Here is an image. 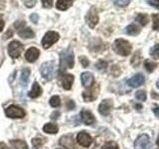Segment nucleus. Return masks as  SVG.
Returning a JSON list of instances; mask_svg holds the SVG:
<instances>
[{"instance_id":"nucleus-1","label":"nucleus","mask_w":159,"mask_h":149,"mask_svg":"<svg viewBox=\"0 0 159 149\" xmlns=\"http://www.w3.org/2000/svg\"><path fill=\"white\" fill-rule=\"evenodd\" d=\"M75 64V57L72 48H68L60 53V73L66 71L68 68H73Z\"/></svg>"},{"instance_id":"nucleus-2","label":"nucleus","mask_w":159,"mask_h":149,"mask_svg":"<svg viewBox=\"0 0 159 149\" xmlns=\"http://www.w3.org/2000/svg\"><path fill=\"white\" fill-rule=\"evenodd\" d=\"M131 45L123 39H116L113 43V50L120 56H128L131 53Z\"/></svg>"},{"instance_id":"nucleus-3","label":"nucleus","mask_w":159,"mask_h":149,"mask_svg":"<svg viewBox=\"0 0 159 149\" xmlns=\"http://www.w3.org/2000/svg\"><path fill=\"white\" fill-rule=\"evenodd\" d=\"M40 73L46 81H51L55 76V64L51 62L42 64L41 68H40Z\"/></svg>"},{"instance_id":"nucleus-4","label":"nucleus","mask_w":159,"mask_h":149,"mask_svg":"<svg viewBox=\"0 0 159 149\" xmlns=\"http://www.w3.org/2000/svg\"><path fill=\"white\" fill-rule=\"evenodd\" d=\"M60 38V35L55 32V31H49L45 34V36L43 37L42 40V46L44 49H48L52 46L53 44L58 42V40Z\"/></svg>"},{"instance_id":"nucleus-5","label":"nucleus","mask_w":159,"mask_h":149,"mask_svg":"<svg viewBox=\"0 0 159 149\" xmlns=\"http://www.w3.org/2000/svg\"><path fill=\"white\" fill-rule=\"evenodd\" d=\"M5 114H6L7 117L10 118H23L26 115V112H25L24 109L19 106H10L5 109Z\"/></svg>"},{"instance_id":"nucleus-6","label":"nucleus","mask_w":159,"mask_h":149,"mask_svg":"<svg viewBox=\"0 0 159 149\" xmlns=\"http://www.w3.org/2000/svg\"><path fill=\"white\" fill-rule=\"evenodd\" d=\"M23 51V45L19 41H12L8 45V54L13 59H17Z\"/></svg>"},{"instance_id":"nucleus-7","label":"nucleus","mask_w":159,"mask_h":149,"mask_svg":"<svg viewBox=\"0 0 159 149\" xmlns=\"http://www.w3.org/2000/svg\"><path fill=\"white\" fill-rule=\"evenodd\" d=\"M151 143H150V138L147 134H142L139 135L135 142H134V148L135 149H150Z\"/></svg>"},{"instance_id":"nucleus-8","label":"nucleus","mask_w":159,"mask_h":149,"mask_svg":"<svg viewBox=\"0 0 159 149\" xmlns=\"http://www.w3.org/2000/svg\"><path fill=\"white\" fill-rule=\"evenodd\" d=\"M86 21H87V24L91 28L96 27V25L98 22V15L97 9L94 7H92L89 9V11L88 12L87 16H86Z\"/></svg>"},{"instance_id":"nucleus-9","label":"nucleus","mask_w":159,"mask_h":149,"mask_svg":"<svg viewBox=\"0 0 159 149\" xmlns=\"http://www.w3.org/2000/svg\"><path fill=\"white\" fill-rule=\"evenodd\" d=\"M77 142L83 147H89L91 144L93 143V138L91 137L89 133L84 132V131H81L78 135H77Z\"/></svg>"},{"instance_id":"nucleus-10","label":"nucleus","mask_w":159,"mask_h":149,"mask_svg":"<svg viewBox=\"0 0 159 149\" xmlns=\"http://www.w3.org/2000/svg\"><path fill=\"white\" fill-rule=\"evenodd\" d=\"M112 107V102L111 99H104L98 106V111L102 115H108Z\"/></svg>"},{"instance_id":"nucleus-11","label":"nucleus","mask_w":159,"mask_h":149,"mask_svg":"<svg viewBox=\"0 0 159 149\" xmlns=\"http://www.w3.org/2000/svg\"><path fill=\"white\" fill-rule=\"evenodd\" d=\"M144 81H145V79H144L143 74H137L135 76H133L131 79H129L127 81V84H128V86H130L131 88H138L144 83Z\"/></svg>"},{"instance_id":"nucleus-12","label":"nucleus","mask_w":159,"mask_h":149,"mask_svg":"<svg viewBox=\"0 0 159 149\" xmlns=\"http://www.w3.org/2000/svg\"><path fill=\"white\" fill-rule=\"evenodd\" d=\"M81 81H82V84H83L84 87L91 88L94 83L93 74L89 72H84L82 74V76H81Z\"/></svg>"},{"instance_id":"nucleus-13","label":"nucleus","mask_w":159,"mask_h":149,"mask_svg":"<svg viewBox=\"0 0 159 149\" xmlns=\"http://www.w3.org/2000/svg\"><path fill=\"white\" fill-rule=\"evenodd\" d=\"M39 55H40L39 50L35 47H32L26 51V54H25V59H26L29 63H33L39 58Z\"/></svg>"},{"instance_id":"nucleus-14","label":"nucleus","mask_w":159,"mask_h":149,"mask_svg":"<svg viewBox=\"0 0 159 149\" xmlns=\"http://www.w3.org/2000/svg\"><path fill=\"white\" fill-rule=\"evenodd\" d=\"M61 82H62V86L65 89H71L73 83H74V76L71 74H65L61 77Z\"/></svg>"},{"instance_id":"nucleus-15","label":"nucleus","mask_w":159,"mask_h":149,"mask_svg":"<svg viewBox=\"0 0 159 149\" xmlns=\"http://www.w3.org/2000/svg\"><path fill=\"white\" fill-rule=\"evenodd\" d=\"M60 144L63 145L64 147L69 148V149H75V141L72 134L70 135H65L61 139H60Z\"/></svg>"},{"instance_id":"nucleus-16","label":"nucleus","mask_w":159,"mask_h":149,"mask_svg":"<svg viewBox=\"0 0 159 149\" xmlns=\"http://www.w3.org/2000/svg\"><path fill=\"white\" fill-rule=\"evenodd\" d=\"M81 118L84 123H86L87 125H91L94 122V116L93 114L87 109H84L81 111Z\"/></svg>"},{"instance_id":"nucleus-17","label":"nucleus","mask_w":159,"mask_h":149,"mask_svg":"<svg viewBox=\"0 0 159 149\" xmlns=\"http://www.w3.org/2000/svg\"><path fill=\"white\" fill-rule=\"evenodd\" d=\"M41 93H42V88H41V87L39 86V84L37 82H35L33 84V86H32V89L28 93V96L31 97V98H36V97L41 96Z\"/></svg>"},{"instance_id":"nucleus-18","label":"nucleus","mask_w":159,"mask_h":149,"mask_svg":"<svg viewBox=\"0 0 159 149\" xmlns=\"http://www.w3.org/2000/svg\"><path fill=\"white\" fill-rule=\"evenodd\" d=\"M72 4H73V0H58L56 3V7L58 10L65 11V10H67L71 7Z\"/></svg>"},{"instance_id":"nucleus-19","label":"nucleus","mask_w":159,"mask_h":149,"mask_svg":"<svg viewBox=\"0 0 159 149\" xmlns=\"http://www.w3.org/2000/svg\"><path fill=\"white\" fill-rule=\"evenodd\" d=\"M30 74H31V71H30V69L25 68V69L22 70V72H21V78H20V83H21V84H22L24 88L26 87L27 84H28Z\"/></svg>"},{"instance_id":"nucleus-20","label":"nucleus","mask_w":159,"mask_h":149,"mask_svg":"<svg viewBox=\"0 0 159 149\" xmlns=\"http://www.w3.org/2000/svg\"><path fill=\"white\" fill-rule=\"evenodd\" d=\"M18 35L20 37H22L24 39H31L35 37V33L31 28H24L21 29V31L18 32Z\"/></svg>"},{"instance_id":"nucleus-21","label":"nucleus","mask_w":159,"mask_h":149,"mask_svg":"<svg viewBox=\"0 0 159 149\" xmlns=\"http://www.w3.org/2000/svg\"><path fill=\"white\" fill-rule=\"evenodd\" d=\"M43 131L48 134H56L59 131V128L55 123H47L43 126Z\"/></svg>"},{"instance_id":"nucleus-22","label":"nucleus","mask_w":159,"mask_h":149,"mask_svg":"<svg viewBox=\"0 0 159 149\" xmlns=\"http://www.w3.org/2000/svg\"><path fill=\"white\" fill-rule=\"evenodd\" d=\"M125 34L127 35H130V36H136L139 33H140V29H139L136 25L131 24V25H128V26L125 28Z\"/></svg>"},{"instance_id":"nucleus-23","label":"nucleus","mask_w":159,"mask_h":149,"mask_svg":"<svg viewBox=\"0 0 159 149\" xmlns=\"http://www.w3.org/2000/svg\"><path fill=\"white\" fill-rule=\"evenodd\" d=\"M10 144L15 148V149H28L27 143L23 140H11Z\"/></svg>"},{"instance_id":"nucleus-24","label":"nucleus","mask_w":159,"mask_h":149,"mask_svg":"<svg viewBox=\"0 0 159 149\" xmlns=\"http://www.w3.org/2000/svg\"><path fill=\"white\" fill-rule=\"evenodd\" d=\"M144 67H145V69L147 70V72L151 73L158 67V64L150 61V60H145V62H144Z\"/></svg>"},{"instance_id":"nucleus-25","label":"nucleus","mask_w":159,"mask_h":149,"mask_svg":"<svg viewBox=\"0 0 159 149\" xmlns=\"http://www.w3.org/2000/svg\"><path fill=\"white\" fill-rule=\"evenodd\" d=\"M136 21L141 25V26H145V25L148 23V16L146 14H142V13H139L136 18H135Z\"/></svg>"},{"instance_id":"nucleus-26","label":"nucleus","mask_w":159,"mask_h":149,"mask_svg":"<svg viewBox=\"0 0 159 149\" xmlns=\"http://www.w3.org/2000/svg\"><path fill=\"white\" fill-rule=\"evenodd\" d=\"M45 143V140L41 137H35L32 139V145L35 149H39L41 148Z\"/></svg>"},{"instance_id":"nucleus-27","label":"nucleus","mask_w":159,"mask_h":149,"mask_svg":"<svg viewBox=\"0 0 159 149\" xmlns=\"http://www.w3.org/2000/svg\"><path fill=\"white\" fill-rule=\"evenodd\" d=\"M50 106L52 107H59L61 106V99L58 96H53L50 98Z\"/></svg>"},{"instance_id":"nucleus-28","label":"nucleus","mask_w":159,"mask_h":149,"mask_svg":"<svg viewBox=\"0 0 159 149\" xmlns=\"http://www.w3.org/2000/svg\"><path fill=\"white\" fill-rule=\"evenodd\" d=\"M150 56L153 59H159V44H155L150 49Z\"/></svg>"},{"instance_id":"nucleus-29","label":"nucleus","mask_w":159,"mask_h":149,"mask_svg":"<svg viewBox=\"0 0 159 149\" xmlns=\"http://www.w3.org/2000/svg\"><path fill=\"white\" fill-rule=\"evenodd\" d=\"M139 64H140V54H139V52H137L131 59V65L133 67H138Z\"/></svg>"},{"instance_id":"nucleus-30","label":"nucleus","mask_w":159,"mask_h":149,"mask_svg":"<svg viewBox=\"0 0 159 149\" xmlns=\"http://www.w3.org/2000/svg\"><path fill=\"white\" fill-rule=\"evenodd\" d=\"M153 20V30L154 31H159V14H154L152 16Z\"/></svg>"},{"instance_id":"nucleus-31","label":"nucleus","mask_w":159,"mask_h":149,"mask_svg":"<svg viewBox=\"0 0 159 149\" xmlns=\"http://www.w3.org/2000/svg\"><path fill=\"white\" fill-rule=\"evenodd\" d=\"M111 1L118 7H126L130 2V0H111Z\"/></svg>"},{"instance_id":"nucleus-32","label":"nucleus","mask_w":159,"mask_h":149,"mask_svg":"<svg viewBox=\"0 0 159 149\" xmlns=\"http://www.w3.org/2000/svg\"><path fill=\"white\" fill-rule=\"evenodd\" d=\"M83 97H84V99L86 102H92L93 99H94V98H97L94 96H93V92L91 91V92H84V93H83Z\"/></svg>"},{"instance_id":"nucleus-33","label":"nucleus","mask_w":159,"mask_h":149,"mask_svg":"<svg viewBox=\"0 0 159 149\" xmlns=\"http://www.w3.org/2000/svg\"><path fill=\"white\" fill-rule=\"evenodd\" d=\"M135 97L138 99V101H141V102H144L146 101V93L144 91H138L135 93Z\"/></svg>"},{"instance_id":"nucleus-34","label":"nucleus","mask_w":159,"mask_h":149,"mask_svg":"<svg viewBox=\"0 0 159 149\" xmlns=\"http://www.w3.org/2000/svg\"><path fill=\"white\" fill-rule=\"evenodd\" d=\"M102 149H119V147H118L116 142L111 141V142H107V143L104 144V145L102 146Z\"/></svg>"},{"instance_id":"nucleus-35","label":"nucleus","mask_w":159,"mask_h":149,"mask_svg":"<svg viewBox=\"0 0 159 149\" xmlns=\"http://www.w3.org/2000/svg\"><path fill=\"white\" fill-rule=\"evenodd\" d=\"M107 67V63L106 61H98L96 64V68L98 70H104Z\"/></svg>"},{"instance_id":"nucleus-36","label":"nucleus","mask_w":159,"mask_h":149,"mask_svg":"<svg viewBox=\"0 0 159 149\" xmlns=\"http://www.w3.org/2000/svg\"><path fill=\"white\" fill-rule=\"evenodd\" d=\"M37 0H24V4L26 5V7L28 8H33L36 5Z\"/></svg>"},{"instance_id":"nucleus-37","label":"nucleus","mask_w":159,"mask_h":149,"mask_svg":"<svg viewBox=\"0 0 159 149\" xmlns=\"http://www.w3.org/2000/svg\"><path fill=\"white\" fill-rule=\"evenodd\" d=\"M146 2L150 5V6H153L154 8L159 10V0H146Z\"/></svg>"},{"instance_id":"nucleus-38","label":"nucleus","mask_w":159,"mask_h":149,"mask_svg":"<svg viewBox=\"0 0 159 149\" xmlns=\"http://www.w3.org/2000/svg\"><path fill=\"white\" fill-rule=\"evenodd\" d=\"M53 1H54V0H42L43 7H45V8H51L53 6Z\"/></svg>"},{"instance_id":"nucleus-39","label":"nucleus","mask_w":159,"mask_h":149,"mask_svg":"<svg viewBox=\"0 0 159 149\" xmlns=\"http://www.w3.org/2000/svg\"><path fill=\"white\" fill-rule=\"evenodd\" d=\"M80 61H81V64L83 65V66L84 67V68H87L89 65V60H88V58H86V57H84V56H82V57H80Z\"/></svg>"},{"instance_id":"nucleus-40","label":"nucleus","mask_w":159,"mask_h":149,"mask_svg":"<svg viewBox=\"0 0 159 149\" xmlns=\"http://www.w3.org/2000/svg\"><path fill=\"white\" fill-rule=\"evenodd\" d=\"M75 106H76V104H75V102L73 101H69L67 102V107L69 111H73V109L75 108Z\"/></svg>"},{"instance_id":"nucleus-41","label":"nucleus","mask_w":159,"mask_h":149,"mask_svg":"<svg viewBox=\"0 0 159 149\" xmlns=\"http://www.w3.org/2000/svg\"><path fill=\"white\" fill-rule=\"evenodd\" d=\"M30 19H31V21L33 23H37L38 22V20H39V16H38V14L36 13H33L31 16H30Z\"/></svg>"},{"instance_id":"nucleus-42","label":"nucleus","mask_w":159,"mask_h":149,"mask_svg":"<svg viewBox=\"0 0 159 149\" xmlns=\"http://www.w3.org/2000/svg\"><path fill=\"white\" fill-rule=\"evenodd\" d=\"M12 36H13V31L11 29H9L7 31V33L4 35V39H9L10 37H12Z\"/></svg>"},{"instance_id":"nucleus-43","label":"nucleus","mask_w":159,"mask_h":149,"mask_svg":"<svg viewBox=\"0 0 159 149\" xmlns=\"http://www.w3.org/2000/svg\"><path fill=\"white\" fill-rule=\"evenodd\" d=\"M4 25H5V22H4V20H3V17H2V15H0V32H1L2 30H3Z\"/></svg>"},{"instance_id":"nucleus-44","label":"nucleus","mask_w":159,"mask_h":149,"mask_svg":"<svg viewBox=\"0 0 159 149\" xmlns=\"http://www.w3.org/2000/svg\"><path fill=\"white\" fill-rule=\"evenodd\" d=\"M24 25H25L24 22H17L16 24H15V28H17V29H19V30H21V28L24 26Z\"/></svg>"},{"instance_id":"nucleus-45","label":"nucleus","mask_w":159,"mask_h":149,"mask_svg":"<svg viewBox=\"0 0 159 149\" xmlns=\"http://www.w3.org/2000/svg\"><path fill=\"white\" fill-rule=\"evenodd\" d=\"M59 115H60V112H59V111H55V112H53V113L51 114V118H52V119H57Z\"/></svg>"},{"instance_id":"nucleus-46","label":"nucleus","mask_w":159,"mask_h":149,"mask_svg":"<svg viewBox=\"0 0 159 149\" xmlns=\"http://www.w3.org/2000/svg\"><path fill=\"white\" fill-rule=\"evenodd\" d=\"M153 112L155 113V115L159 117V106H156L153 108Z\"/></svg>"},{"instance_id":"nucleus-47","label":"nucleus","mask_w":159,"mask_h":149,"mask_svg":"<svg viewBox=\"0 0 159 149\" xmlns=\"http://www.w3.org/2000/svg\"><path fill=\"white\" fill-rule=\"evenodd\" d=\"M5 8V1L4 0H0V10Z\"/></svg>"},{"instance_id":"nucleus-48","label":"nucleus","mask_w":159,"mask_h":149,"mask_svg":"<svg viewBox=\"0 0 159 149\" xmlns=\"http://www.w3.org/2000/svg\"><path fill=\"white\" fill-rule=\"evenodd\" d=\"M0 149H7L6 145H5L3 142H0Z\"/></svg>"},{"instance_id":"nucleus-49","label":"nucleus","mask_w":159,"mask_h":149,"mask_svg":"<svg viewBox=\"0 0 159 149\" xmlns=\"http://www.w3.org/2000/svg\"><path fill=\"white\" fill-rule=\"evenodd\" d=\"M135 107H137V108H138V111H139V109L141 108V106H140V104H136V106H135Z\"/></svg>"},{"instance_id":"nucleus-50","label":"nucleus","mask_w":159,"mask_h":149,"mask_svg":"<svg viewBox=\"0 0 159 149\" xmlns=\"http://www.w3.org/2000/svg\"><path fill=\"white\" fill-rule=\"evenodd\" d=\"M156 144H157V145L159 146V136L157 137V140H156Z\"/></svg>"},{"instance_id":"nucleus-51","label":"nucleus","mask_w":159,"mask_h":149,"mask_svg":"<svg viewBox=\"0 0 159 149\" xmlns=\"http://www.w3.org/2000/svg\"><path fill=\"white\" fill-rule=\"evenodd\" d=\"M157 88H159V79H158V81H157Z\"/></svg>"}]
</instances>
